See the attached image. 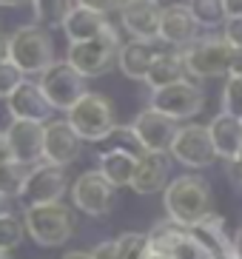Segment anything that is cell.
<instances>
[{"instance_id": "5b68a950", "label": "cell", "mask_w": 242, "mask_h": 259, "mask_svg": "<svg viewBox=\"0 0 242 259\" xmlns=\"http://www.w3.org/2000/svg\"><path fill=\"white\" fill-rule=\"evenodd\" d=\"M37 83H40V89H43L46 100L52 103L54 111H68L77 100L89 92V89H86V77L68 60H54L52 66L40 74Z\"/></svg>"}, {"instance_id": "f6af8a7d", "label": "cell", "mask_w": 242, "mask_h": 259, "mask_svg": "<svg viewBox=\"0 0 242 259\" xmlns=\"http://www.w3.org/2000/svg\"><path fill=\"white\" fill-rule=\"evenodd\" d=\"M0 259H9V251H0Z\"/></svg>"}, {"instance_id": "74e56055", "label": "cell", "mask_w": 242, "mask_h": 259, "mask_svg": "<svg viewBox=\"0 0 242 259\" xmlns=\"http://www.w3.org/2000/svg\"><path fill=\"white\" fill-rule=\"evenodd\" d=\"M228 17H242V0H222Z\"/></svg>"}, {"instance_id": "ffe728a7", "label": "cell", "mask_w": 242, "mask_h": 259, "mask_svg": "<svg viewBox=\"0 0 242 259\" xmlns=\"http://www.w3.org/2000/svg\"><path fill=\"white\" fill-rule=\"evenodd\" d=\"M137 160L140 154L129 151V148H117V145H108L97 154V171L106 177L114 188H126L134 180L137 171Z\"/></svg>"}, {"instance_id": "5bb4252c", "label": "cell", "mask_w": 242, "mask_h": 259, "mask_svg": "<svg viewBox=\"0 0 242 259\" xmlns=\"http://www.w3.org/2000/svg\"><path fill=\"white\" fill-rule=\"evenodd\" d=\"M120 23L134 40H151L159 37V17L163 6L157 0H120Z\"/></svg>"}, {"instance_id": "6da1fadb", "label": "cell", "mask_w": 242, "mask_h": 259, "mask_svg": "<svg viewBox=\"0 0 242 259\" xmlns=\"http://www.w3.org/2000/svg\"><path fill=\"white\" fill-rule=\"evenodd\" d=\"M163 208H166L168 220L182 225V228H194L205 217L214 213V191L211 183L203 174H182L174 177L163 191Z\"/></svg>"}, {"instance_id": "7402d4cb", "label": "cell", "mask_w": 242, "mask_h": 259, "mask_svg": "<svg viewBox=\"0 0 242 259\" xmlns=\"http://www.w3.org/2000/svg\"><path fill=\"white\" fill-rule=\"evenodd\" d=\"M154 57H157V49L145 40H131V43H123L120 52H117V66L129 80H145L148 69H151Z\"/></svg>"}, {"instance_id": "8fae6325", "label": "cell", "mask_w": 242, "mask_h": 259, "mask_svg": "<svg viewBox=\"0 0 242 259\" xmlns=\"http://www.w3.org/2000/svg\"><path fill=\"white\" fill-rule=\"evenodd\" d=\"M68 191V177L66 168L40 162L29 171V180L20 191L23 205H46V202H60V197Z\"/></svg>"}, {"instance_id": "d4e9b609", "label": "cell", "mask_w": 242, "mask_h": 259, "mask_svg": "<svg viewBox=\"0 0 242 259\" xmlns=\"http://www.w3.org/2000/svg\"><path fill=\"white\" fill-rule=\"evenodd\" d=\"M188 9L194 15V20H197V26H205V29L225 26V20H228L222 0H188Z\"/></svg>"}, {"instance_id": "8d00e7d4", "label": "cell", "mask_w": 242, "mask_h": 259, "mask_svg": "<svg viewBox=\"0 0 242 259\" xmlns=\"http://www.w3.org/2000/svg\"><path fill=\"white\" fill-rule=\"evenodd\" d=\"M228 177H231L234 185L242 191V162H228Z\"/></svg>"}, {"instance_id": "277c9868", "label": "cell", "mask_w": 242, "mask_h": 259, "mask_svg": "<svg viewBox=\"0 0 242 259\" xmlns=\"http://www.w3.org/2000/svg\"><path fill=\"white\" fill-rule=\"evenodd\" d=\"M12 43V63L23 74H43L54 63L52 34L43 26H20L15 34H9Z\"/></svg>"}, {"instance_id": "ab89813d", "label": "cell", "mask_w": 242, "mask_h": 259, "mask_svg": "<svg viewBox=\"0 0 242 259\" xmlns=\"http://www.w3.org/2000/svg\"><path fill=\"white\" fill-rule=\"evenodd\" d=\"M234 259H242V228L234 231Z\"/></svg>"}, {"instance_id": "4fadbf2b", "label": "cell", "mask_w": 242, "mask_h": 259, "mask_svg": "<svg viewBox=\"0 0 242 259\" xmlns=\"http://www.w3.org/2000/svg\"><path fill=\"white\" fill-rule=\"evenodd\" d=\"M83 151V140L68 125V120H49L43 125V162L49 165H71Z\"/></svg>"}, {"instance_id": "1f68e13d", "label": "cell", "mask_w": 242, "mask_h": 259, "mask_svg": "<svg viewBox=\"0 0 242 259\" xmlns=\"http://www.w3.org/2000/svg\"><path fill=\"white\" fill-rule=\"evenodd\" d=\"M222 37L234 49H242V17H228L222 26Z\"/></svg>"}, {"instance_id": "836d02e7", "label": "cell", "mask_w": 242, "mask_h": 259, "mask_svg": "<svg viewBox=\"0 0 242 259\" xmlns=\"http://www.w3.org/2000/svg\"><path fill=\"white\" fill-rule=\"evenodd\" d=\"M77 6L91 9V12H100V15H108L111 9L120 6V0H77Z\"/></svg>"}, {"instance_id": "7c38bea8", "label": "cell", "mask_w": 242, "mask_h": 259, "mask_svg": "<svg viewBox=\"0 0 242 259\" xmlns=\"http://www.w3.org/2000/svg\"><path fill=\"white\" fill-rule=\"evenodd\" d=\"M131 131H134L137 143L143 145V151L168 154L171 145H174V137H177V131H180V125H177V120L159 114L157 108L148 106L145 111H140V114L134 117Z\"/></svg>"}, {"instance_id": "2e32d148", "label": "cell", "mask_w": 242, "mask_h": 259, "mask_svg": "<svg viewBox=\"0 0 242 259\" xmlns=\"http://www.w3.org/2000/svg\"><path fill=\"white\" fill-rule=\"evenodd\" d=\"M6 108L12 120H29V122H43V125L54 114L52 103L46 100L40 83H34V80H23L17 85V92L6 100Z\"/></svg>"}, {"instance_id": "52a82bcc", "label": "cell", "mask_w": 242, "mask_h": 259, "mask_svg": "<svg viewBox=\"0 0 242 259\" xmlns=\"http://www.w3.org/2000/svg\"><path fill=\"white\" fill-rule=\"evenodd\" d=\"M117 52H120V37H117V31L111 29V31H106L103 37H97V40L71 43L66 60L71 63L86 80H89V77L106 74L114 63H117Z\"/></svg>"}, {"instance_id": "603a6c76", "label": "cell", "mask_w": 242, "mask_h": 259, "mask_svg": "<svg viewBox=\"0 0 242 259\" xmlns=\"http://www.w3.org/2000/svg\"><path fill=\"white\" fill-rule=\"evenodd\" d=\"M185 60H182V52H157L151 69H148V77L145 83L151 85L154 92L157 89H166V85H174L180 80H185Z\"/></svg>"}, {"instance_id": "f546056e", "label": "cell", "mask_w": 242, "mask_h": 259, "mask_svg": "<svg viewBox=\"0 0 242 259\" xmlns=\"http://www.w3.org/2000/svg\"><path fill=\"white\" fill-rule=\"evenodd\" d=\"M222 111L242 117V77H228L222 89Z\"/></svg>"}, {"instance_id": "4316f807", "label": "cell", "mask_w": 242, "mask_h": 259, "mask_svg": "<svg viewBox=\"0 0 242 259\" xmlns=\"http://www.w3.org/2000/svg\"><path fill=\"white\" fill-rule=\"evenodd\" d=\"M29 165H20V162L9 160V162H0V194L6 197H20L23 185L29 180Z\"/></svg>"}, {"instance_id": "ee69618b", "label": "cell", "mask_w": 242, "mask_h": 259, "mask_svg": "<svg viewBox=\"0 0 242 259\" xmlns=\"http://www.w3.org/2000/svg\"><path fill=\"white\" fill-rule=\"evenodd\" d=\"M23 0H0V6H20Z\"/></svg>"}, {"instance_id": "83f0119b", "label": "cell", "mask_w": 242, "mask_h": 259, "mask_svg": "<svg viewBox=\"0 0 242 259\" xmlns=\"http://www.w3.org/2000/svg\"><path fill=\"white\" fill-rule=\"evenodd\" d=\"M120 245V256L123 259H148L151 245H148V234H137V231H126L117 236Z\"/></svg>"}, {"instance_id": "e0dca14e", "label": "cell", "mask_w": 242, "mask_h": 259, "mask_svg": "<svg viewBox=\"0 0 242 259\" xmlns=\"http://www.w3.org/2000/svg\"><path fill=\"white\" fill-rule=\"evenodd\" d=\"M197 20L191 15L188 3H171L163 9L159 17V40L174 49H188L197 40Z\"/></svg>"}, {"instance_id": "30bf717a", "label": "cell", "mask_w": 242, "mask_h": 259, "mask_svg": "<svg viewBox=\"0 0 242 259\" xmlns=\"http://www.w3.org/2000/svg\"><path fill=\"white\" fill-rule=\"evenodd\" d=\"M168 154L188 168H208L217 162V151H214L208 125H197V122L180 125V131H177V137H174V145H171Z\"/></svg>"}, {"instance_id": "44dd1931", "label": "cell", "mask_w": 242, "mask_h": 259, "mask_svg": "<svg viewBox=\"0 0 242 259\" xmlns=\"http://www.w3.org/2000/svg\"><path fill=\"white\" fill-rule=\"evenodd\" d=\"M114 26L108 23L106 15L100 12H91V9H83V6H71V12L66 15L63 20V31L71 43H86V40H97L103 37L106 31H111Z\"/></svg>"}, {"instance_id": "d6a6232c", "label": "cell", "mask_w": 242, "mask_h": 259, "mask_svg": "<svg viewBox=\"0 0 242 259\" xmlns=\"http://www.w3.org/2000/svg\"><path fill=\"white\" fill-rule=\"evenodd\" d=\"M91 259H123L120 256V245H117V239H106V242H100L91 248Z\"/></svg>"}, {"instance_id": "4dcf8cb0", "label": "cell", "mask_w": 242, "mask_h": 259, "mask_svg": "<svg viewBox=\"0 0 242 259\" xmlns=\"http://www.w3.org/2000/svg\"><path fill=\"white\" fill-rule=\"evenodd\" d=\"M23 80H26V74H23V71L17 69L12 60H9V63H0V100H9V97H12Z\"/></svg>"}, {"instance_id": "7a4b0ae2", "label": "cell", "mask_w": 242, "mask_h": 259, "mask_svg": "<svg viewBox=\"0 0 242 259\" xmlns=\"http://www.w3.org/2000/svg\"><path fill=\"white\" fill-rule=\"evenodd\" d=\"M23 225L26 236L40 248H57L68 242L77 228L74 211L63 202H46V205H29L23 211Z\"/></svg>"}, {"instance_id": "8992f818", "label": "cell", "mask_w": 242, "mask_h": 259, "mask_svg": "<svg viewBox=\"0 0 242 259\" xmlns=\"http://www.w3.org/2000/svg\"><path fill=\"white\" fill-rule=\"evenodd\" d=\"M68 194H71V202H74L77 211L91 217V220L108 217L114 208V199H117V188L100 171H86V174H80L71 183Z\"/></svg>"}, {"instance_id": "d590c367", "label": "cell", "mask_w": 242, "mask_h": 259, "mask_svg": "<svg viewBox=\"0 0 242 259\" xmlns=\"http://www.w3.org/2000/svg\"><path fill=\"white\" fill-rule=\"evenodd\" d=\"M12 60V43H9V34L0 31V63H9Z\"/></svg>"}, {"instance_id": "b9f144b4", "label": "cell", "mask_w": 242, "mask_h": 259, "mask_svg": "<svg viewBox=\"0 0 242 259\" xmlns=\"http://www.w3.org/2000/svg\"><path fill=\"white\" fill-rule=\"evenodd\" d=\"M60 259H91V253L89 251H68V253H63Z\"/></svg>"}, {"instance_id": "cb8c5ba5", "label": "cell", "mask_w": 242, "mask_h": 259, "mask_svg": "<svg viewBox=\"0 0 242 259\" xmlns=\"http://www.w3.org/2000/svg\"><path fill=\"white\" fill-rule=\"evenodd\" d=\"M188 236H191L188 228H182V225H177V222H171V220H163L148 231V245H151V251H157V253L177 256V251L188 242Z\"/></svg>"}, {"instance_id": "9a60e30c", "label": "cell", "mask_w": 242, "mask_h": 259, "mask_svg": "<svg viewBox=\"0 0 242 259\" xmlns=\"http://www.w3.org/2000/svg\"><path fill=\"white\" fill-rule=\"evenodd\" d=\"M3 134H6L9 151H12L15 162L29 165V168L43 162V122L12 120Z\"/></svg>"}, {"instance_id": "484cf974", "label": "cell", "mask_w": 242, "mask_h": 259, "mask_svg": "<svg viewBox=\"0 0 242 259\" xmlns=\"http://www.w3.org/2000/svg\"><path fill=\"white\" fill-rule=\"evenodd\" d=\"M31 12L37 17V26H63L71 12V0H31Z\"/></svg>"}, {"instance_id": "ba28073f", "label": "cell", "mask_w": 242, "mask_h": 259, "mask_svg": "<svg viewBox=\"0 0 242 259\" xmlns=\"http://www.w3.org/2000/svg\"><path fill=\"white\" fill-rule=\"evenodd\" d=\"M182 60L191 77H203V80L222 77L228 74V63H231V43L225 37L194 40L188 49H182Z\"/></svg>"}, {"instance_id": "3957f363", "label": "cell", "mask_w": 242, "mask_h": 259, "mask_svg": "<svg viewBox=\"0 0 242 259\" xmlns=\"http://www.w3.org/2000/svg\"><path fill=\"white\" fill-rule=\"evenodd\" d=\"M66 120L77 131V137L86 143H106L111 137V131L117 128L111 100L100 92H86L66 111Z\"/></svg>"}, {"instance_id": "9c48e42d", "label": "cell", "mask_w": 242, "mask_h": 259, "mask_svg": "<svg viewBox=\"0 0 242 259\" xmlns=\"http://www.w3.org/2000/svg\"><path fill=\"white\" fill-rule=\"evenodd\" d=\"M151 108H157L159 114L171 117V120H191L197 117L205 108V94L199 92L194 83L188 80H180L174 85H166V89H157L151 92Z\"/></svg>"}, {"instance_id": "f35d334b", "label": "cell", "mask_w": 242, "mask_h": 259, "mask_svg": "<svg viewBox=\"0 0 242 259\" xmlns=\"http://www.w3.org/2000/svg\"><path fill=\"white\" fill-rule=\"evenodd\" d=\"M9 160H12V151H9L6 134H0V162H9Z\"/></svg>"}, {"instance_id": "7bdbcfd3", "label": "cell", "mask_w": 242, "mask_h": 259, "mask_svg": "<svg viewBox=\"0 0 242 259\" xmlns=\"http://www.w3.org/2000/svg\"><path fill=\"white\" fill-rule=\"evenodd\" d=\"M148 259H174V256H166V253H157V251H151V253H148Z\"/></svg>"}, {"instance_id": "bcb514c9", "label": "cell", "mask_w": 242, "mask_h": 259, "mask_svg": "<svg viewBox=\"0 0 242 259\" xmlns=\"http://www.w3.org/2000/svg\"><path fill=\"white\" fill-rule=\"evenodd\" d=\"M236 162H242V148H239V157H236Z\"/></svg>"}, {"instance_id": "e575fe53", "label": "cell", "mask_w": 242, "mask_h": 259, "mask_svg": "<svg viewBox=\"0 0 242 259\" xmlns=\"http://www.w3.org/2000/svg\"><path fill=\"white\" fill-rule=\"evenodd\" d=\"M228 77H242V49L231 46V63H228Z\"/></svg>"}, {"instance_id": "d6986e66", "label": "cell", "mask_w": 242, "mask_h": 259, "mask_svg": "<svg viewBox=\"0 0 242 259\" xmlns=\"http://www.w3.org/2000/svg\"><path fill=\"white\" fill-rule=\"evenodd\" d=\"M168 154L159 151H143L140 160H137V171L134 180H131V191L134 194H157V191H166L168 185Z\"/></svg>"}, {"instance_id": "ac0fdd59", "label": "cell", "mask_w": 242, "mask_h": 259, "mask_svg": "<svg viewBox=\"0 0 242 259\" xmlns=\"http://www.w3.org/2000/svg\"><path fill=\"white\" fill-rule=\"evenodd\" d=\"M208 134H211L217 160L236 162L239 148H242V117H234V114H228V111H220V114L208 122Z\"/></svg>"}, {"instance_id": "f1b7e54d", "label": "cell", "mask_w": 242, "mask_h": 259, "mask_svg": "<svg viewBox=\"0 0 242 259\" xmlns=\"http://www.w3.org/2000/svg\"><path fill=\"white\" fill-rule=\"evenodd\" d=\"M23 236H26V225L17 213H6V217H0V251H12L17 245L23 242Z\"/></svg>"}, {"instance_id": "60d3db41", "label": "cell", "mask_w": 242, "mask_h": 259, "mask_svg": "<svg viewBox=\"0 0 242 259\" xmlns=\"http://www.w3.org/2000/svg\"><path fill=\"white\" fill-rule=\"evenodd\" d=\"M6 213H12V197L0 194V217H6Z\"/></svg>"}]
</instances>
